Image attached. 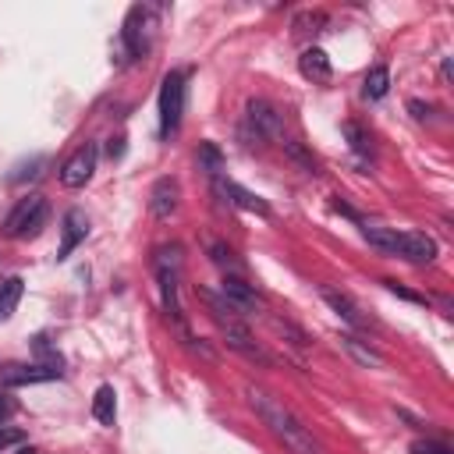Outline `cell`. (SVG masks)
<instances>
[{
	"label": "cell",
	"mask_w": 454,
	"mask_h": 454,
	"mask_svg": "<svg viewBox=\"0 0 454 454\" xmlns=\"http://www.w3.org/2000/svg\"><path fill=\"white\" fill-rule=\"evenodd\" d=\"M245 394H248L252 411L262 419V426H266L291 454H326V447L319 443V436H316L277 394H270V390H262V387H248Z\"/></svg>",
	"instance_id": "1"
},
{
	"label": "cell",
	"mask_w": 454,
	"mask_h": 454,
	"mask_svg": "<svg viewBox=\"0 0 454 454\" xmlns=\"http://www.w3.org/2000/svg\"><path fill=\"white\" fill-rule=\"evenodd\" d=\"M199 298L206 301V309H209V316H213V323L220 326V337H223V344L231 348V351H238V355H245L248 362H259V365H273V355L252 337V330L245 326V319L220 298V294H213V291H199Z\"/></svg>",
	"instance_id": "2"
},
{
	"label": "cell",
	"mask_w": 454,
	"mask_h": 454,
	"mask_svg": "<svg viewBox=\"0 0 454 454\" xmlns=\"http://www.w3.org/2000/svg\"><path fill=\"white\" fill-rule=\"evenodd\" d=\"M362 238L372 248H380L387 255H397L404 262L426 266V262L436 259V241L422 231H394V227H383V223H362Z\"/></svg>",
	"instance_id": "3"
},
{
	"label": "cell",
	"mask_w": 454,
	"mask_h": 454,
	"mask_svg": "<svg viewBox=\"0 0 454 454\" xmlns=\"http://www.w3.org/2000/svg\"><path fill=\"white\" fill-rule=\"evenodd\" d=\"M46 216H50V206L43 195H25L14 202V209L7 213L4 220V234L21 241V238H35L43 227H46Z\"/></svg>",
	"instance_id": "4"
},
{
	"label": "cell",
	"mask_w": 454,
	"mask_h": 454,
	"mask_svg": "<svg viewBox=\"0 0 454 454\" xmlns=\"http://www.w3.org/2000/svg\"><path fill=\"white\" fill-rule=\"evenodd\" d=\"M184 71H167L160 82V135L170 138L181 128V114H184Z\"/></svg>",
	"instance_id": "5"
},
{
	"label": "cell",
	"mask_w": 454,
	"mask_h": 454,
	"mask_svg": "<svg viewBox=\"0 0 454 454\" xmlns=\"http://www.w3.org/2000/svg\"><path fill=\"white\" fill-rule=\"evenodd\" d=\"M153 28H156V11L145 7V4H135L128 14H124V28H121V39H124V50L131 60L145 57L149 46H153Z\"/></svg>",
	"instance_id": "6"
},
{
	"label": "cell",
	"mask_w": 454,
	"mask_h": 454,
	"mask_svg": "<svg viewBox=\"0 0 454 454\" xmlns=\"http://www.w3.org/2000/svg\"><path fill=\"white\" fill-rule=\"evenodd\" d=\"M245 121H248V128L255 131V138H266V142H284L287 135H284V117L277 114V106L273 103H266V99H252L248 106H245Z\"/></svg>",
	"instance_id": "7"
},
{
	"label": "cell",
	"mask_w": 454,
	"mask_h": 454,
	"mask_svg": "<svg viewBox=\"0 0 454 454\" xmlns=\"http://www.w3.org/2000/svg\"><path fill=\"white\" fill-rule=\"evenodd\" d=\"M96 160H99L96 142L78 145V149L64 160V167H60V184H64V188H82V184H89V177H92V170H96Z\"/></svg>",
	"instance_id": "8"
},
{
	"label": "cell",
	"mask_w": 454,
	"mask_h": 454,
	"mask_svg": "<svg viewBox=\"0 0 454 454\" xmlns=\"http://www.w3.org/2000/svg\"><path fill=\"white\" fill-rule=\"evenodd\" d=\"M220 298H223L241 319H245V316H255L259 305H262L259 291H255L252 284H245L241 277H223V284H220Z\"/></svg>",
	"instance_id": "9"
},
{
	"label": "cell",
	"mask_w": 454,
	"mask_h": 454,
	"mask_svg": "<svg viewBox=\"0 0 454 454\" xmlns=\"http://www.w3.org/2000/svg\"><path fill=\"white\" fill-rule=\"evenodd\" d=\"M213 188H216V195H220L227 206H238V209H245V213H259V216H270V206H266L259 195H252L248 188H241L238 181H231V177L216 174V177H213Z\"/></svg>",
	"instance_id": "10"
},
{
	"label": "cell",
	"mask_w": 454,
	"mask_h": 454,
	"mask_svg": "<svg viewBox=\"0 0 454 454\" xmlns=\"http://www.w3.org/2000/svg\"><path fill=\"white\" fill-rule=\"evenodd\" d=\"M319 294H323V301H326L348 326H355V330H369V326H372V319L358 309V301H355L351 294H344V291H337V287H323Z\"/></svg>",
	"instance_id": "11"
},
{
	"label": "cell",
	"mask_w": 454,
	"mask_h": 454,
	"mask_svg": "<svg viewBox=\"0 0 454 454\" xmlns=\"http://www.w3.org/2000/svg\"><path fill=\"white\" fill-rule=\"evenodd\" d=\"M85 238H89V216H85V209H67L64 220H60V252H57V259H67Z\"/></svg>",
	"instance_id": "12"
},
{
	"label": "cell",
	"mask_w": 454,
	"mask_h": 454,
	"mask_svg": "<svg viewBox=\"0 0 454 454\" xmlns=\"http://www.w3.org/2000/svg\"><path fill=\"white\" fill-rule=\"evenodd\" d=\"M177 195H181L177 181H174V177H160V181L153 184V192H149V209H153V216L167 220V216L177 209Z\"/></svg>",
	"instance_id": "13"
},
{
	"label": "cell",
	"mask_w": 454,
	"mask_h": 454,
	"mask_svg": "<svg viewBox=\"0 0 454 454\" xmlns=\"http://www.w3.org/2000/svg\"><path fill=\"white\" fill-rule=\"evenodd\" d=\"M57 376H60V369H53V365H7V369L0 372V380H4L7 387L46 383V380H57Z\"/></svg>",
	"instance_id": "14"
},
{
	"label": "cell",
	"mask_w": 454,
	"mask_h": 454,
	"mask_svg": "<svg viewBox=\"0 0 454 454\" xmlns=\"http://www.w3.org/2000/svg\"><path fill=\"white\" fill-rule=\"evenodd\" d=\"M298 71L309 78V82H330L333 67H330V57L319 50V46H305L301 57H298Z\"/></svg>",
	"instance_id": "15"
},
{
	"label": "cell",
	"mask_w": 454,
	"mask_h": 454,
	"mask_svg": "<svg viewBox=\"0 0 454 454\" xmlns=\"http://www.w3.org/2000/svg\"><path fill=\"white\" fill-rule=\"evenodd\" d=\"M340 348L358 362V365H383V355L369 344V340H362V337H355V333H340Z\"/></svg>",
	"instance_id": "16"
},
{
	"label": "cell",
	"mask_w": 454,
	"mask_h": 454,
	"mask_svg": "<svg viewBox=\"0 0 454 454\" xmlns=\"http://www.w3.org/2000/svg\"><path fill=\"white\" fill-rule=\"evenodd\" d=\"M92 415H96V422L114 426V419H117V394H114L110 383H103V387L96 390V397H92Z\"/></svg>",
	"instance_id": "17"
},
{
	"label": "cell",
	"mask_w": 454,
	"mask_h": 454,
	"mask_svg": "<svg viewBox=\"0 0 454 454\" xmlns=\"http://www.w3.org/2000/svg\"><path fill=\"white\" fill-rule=\"evenodd\" d=\"M21 287H25L21 277H7V280L0 284V323L14 316V309H18V301H21Z\"/></svg>",
	"instance_id": "18"
},
{
	"label": "cell",
	"mask_w": 454,
	"mask_h": 454,
	"mask_svg": "<svg viewBox=\"0 0 454 454\" xmlns=\"http://www.w3.org/2000/svg\"><path fill=\"white\" fill-rule=\"evenodd\" d=\"M387 89H390V71H387L383 64L369 67V74H365V82H362L365 99H383V96H387Z\"/></svg>",
	"instance_id": "19"
},
{
	"label": "cell",
	"mask_w": 454,
	"mask_h": 454,
	"mask_svg": "<svg viewBox=\"0 0 454 454\" xmlns=\"http://www.w3.org/2000/svg\"><path fill=\"white\" fill-rule=\"evenodd\" d=\"M340 135L348 138V145H351L358 156H372V135H369L362 124H355V121H344V124H340Z\"/></svg>",
	"instance_id": "20"
},
{
	"label": "cell",
	"mask_w": 454,
	"mask_h": 454,
	"mask_svg": "<svg viewBox=\"0 0 454 454\" xmlns=\"http://www.w3.org/2000/svg\"><path fill=\"white\" fill-rule=\"evenodd\" d=\"M43 167H46V156L39 153V156H32V160L18 163V167L11 170V181H14V184H21V181H32V177H39V174H43Z\"/></svg>",
	"instance_id": "21"
},
{
	"label": "cell",
	"mask_w": 454,
	"mask_h": 454,
	"mask_svg": "<svg viewBox=\"0 0 454 454\" xmlns=\"http://www.w3.org/2000/svg\"><path fill=\"white\" fill-rule=\"evenodd\" d=\"M209 255H213V262H216V266H223V270H231L227 277H238V273H241V259H234V252H231L227 245H220V241H213V245H209Z\"/></svg>",
	"instance_id": "22"
},
{
	"label": "cell",
	"mask_w": 454,
	"mask_h": 454,
	"mask_svg": "<svg viewBox=\"0 0 454 454\" xmlns=\"http://www.w3.org/2000/svg\"><path fill=\"white\" fill-rule=\"evenodd\" d=\"M280 145H284V153H287V156H291L294 163H301V170H305V174H316V160H312V156H309V153H305V149H301L298 142H291V138H284Z\"/></svg>",
	"instance_id": "23"
},
{
	"label": "cell",
	"mask_w": 454,
	"mask_h": 454,
	"mask_svg": "<svg viewBox=\"0 0 454 454\" xmlns=\"http://www.w3.org/2000/svg\"><path fill=\"white\" fill-rule=\"evenodd\" d=\"M199 163L216 177V174H220V163H223V160H220V149H216L213 142H202V145H199Z\"/></svg>",
	"instance_id": "24"
},
{
	"label": "cell",
	"mask_w": 454,
	"mask_h": 454,
	"mask_svg": "<svg viewBox=\"0 0 454 454\" xmlns=\"http://www.w3.org/2000/svg\"><path fill=\"white\" fill-rule=\"evenodd\" d=\"M319 25H326V14L323 11H309V14H301L294 21V28H301V32H319Z\"/></svg>",
	"instance_id": "25"
},
{
	"label": "cell",
	"mask_w": 454,
	"mask_h": 454,
	"mask_svg": "<svg viewBox=\"0 0 454 454\" xmlns=\"http://www.w3.org/2000/svg\"><path fill=\"white\" fill-rule=\"evenodd\" d=\"M411 454H450L447 443H436V440H415L411 443Z\"/></svg>",
	"instance_id": "26"
},
{
	"label": "cell",
	"mask_w": 454,
	"mask_h": 454,
	"mask_svg": "<svg viewBox=\"0 0 454 454\" xmlns=\"http://www.w3.org/2000/svg\"><path fill=\"white\" fill-rule=\"evenodd\" d=\"M25 440V433L21 429H0V450L4 447H11V443H21Z\"/></svg>",
	"instance_id": "27"
},
{
	"label": "cell",
	"mask_w": 454,
	"mask_h": 454,
	"mask_svg": "<svg viewBox=\"0 0 454 454\" xmlns=\"http://www.w3.org/2000/svg\"><path fill=\"white\" fill-rule=\"evenodd\" d=\"M106 156H110V160H121V156H124V138H110Z\"/></svg>",
	"instance_id": "28"
},
{
	"label": "cell",
	"mask_w": 454,
	"mask_h": 454,
	"mask_svg": "<svg viewBox=\"0 0 454 454\" xmlns=\"http://www.w3.org/2000/svg\"><path fill=\"white\" fill-rule=\"evenodd\" d=\"M408 110H411V114H415V117H419V121H422V117H426V114H429V106H426V103H422V99H411V103H408Z\"/></svg>",
	"instance_id": "29"
},
{
	"label": "cell",
	"mask_w": 454,
	"mask_h": 454,
	"mask_svg": "<svg viewBox=\"0 0 454 454\" xmlns=\"http://www.w3.org/2000/svg\"><path fill=\"white\" fill-rule=\"evenodd\" d=\"M7 415H11V404H7V401H4V397H0V422H4V419H7Z\"/></svg>",
	"instance_id": "30"
},
{
	"label": "cell",
	"mask_w": 454,
	"mask_h": 454,
	"mask_svg": "<svg viewBox=\"0 0 454 454\" xmlns=\"http://www.w3.org/2000/svg\"><path fill=\"white\" fill-rule=\"evenodd\" d=\"M14 454H35V450H32V447H18Z\"/></svg>",
	"instance_id": "31"
}]
</instances>
